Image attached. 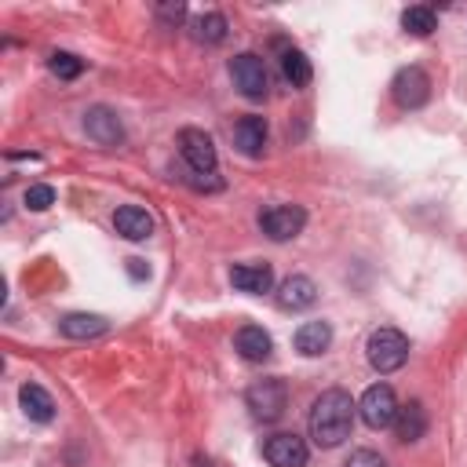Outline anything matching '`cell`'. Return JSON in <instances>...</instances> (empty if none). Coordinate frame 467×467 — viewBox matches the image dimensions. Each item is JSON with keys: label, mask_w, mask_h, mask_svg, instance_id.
<instances>
[{"label": "cell", "mask_w": 467, "mask_h": 467, "mask_svg": "<svg viewBox=\"0 0 467 467\" xmlns=\"http://www.w3.org/2000/svg\"><path fill=\"white\" fill-rule=\"evenodd\" d=\"M354 412H358V405L350 401L347 390H339V387L321 390V394L314 398L310 420H306L314 445H317V449H336V445H343V441L350 438V431H354Z\"/></svg>", "instance_id": "6da1fadb"}, {"label": "cell", "mask_w": 467, "mask_h": 467, "mask_svg": "<svg viewBox=\"0 0 467 467\" xmlns=\"http://www.w3.org/2000/svg\"><path fill=\"white\" fill-rule=\"evenodd\" d=\"M365 354H368V365H372L376 372H394V368H401L405 358H409V339H405V332L383 325V328H376V332L368 336Z\"/></svg>", "instance_id": "7a4b0ae2"}, {"label": "cell", "mask_w": 467, "mask_h": 467, "mask_svg": "<svg viewBox=\"0 0 467 467\" xmlns=\"http://www.w3.org/2000/svg\"><path fill=\"white\" fill-rule=\"evenodd\" d=\"M244 405H248L252 416L263 420V423L281 420L285 409H288V387H285V379H277V376H270V379H255V383L244 390Z\"/></svg>", "instance_id": "3957f363"}, {"label": "cell", "mask_w": 467, "mask_h": 467, "mask_svg": "<svg viewBox=\"0 0 467 467\" xmlns=\"http://www.w3.org/2000/svg\"><path fill=\"white\" fill-rule=\"evenodd\" d=\"M230 80H234V88H237L244 99H252V102H255V99H266V91H270L266 62H263L259 55H252V51L230 58Z\"/></svg>", "instance_id": "277c9868"}, {"label": "cell", "mask_w": 467, "mask_h": 467, "mask_svg": "<svg viewBox=\"0 0 467 467\" xmlns=\"http://www.w3.org/2000/svg\"><path fill=\"white\" fill-rule=\"evenodd\" d=\"M358 412H361V420H365L372 431H383V427H390L394 416H398V398H394V390H390L387 383H372V387L361 394Z\"/></svg>", "instance_id": "5b68a950"}, {"label": "cell", "mask_w": 467, "mask_h": 467, "mask_svg": "<svg viewBox=\"0 0 467 467\" xmlns=\"http://www.w3.org/2000/svg\"><path fill=\"white\" fill-rule=\"evenodd\" d=\"M179 153H182V161L190 164V171L193 175H215V146H212V139L201 131V128H182L179 131Z\"/></svg>", "instance_id": "8992f818"}, {"label": "cell", "mask_w": 467, "mask_h": 467, "mask_svg": "<svg viewBox=\"0 0 467 467\" xmlns=\"http://www.w3.org/2000/svg\"><path fill=\"white\" fill-rule=\"evenodd\" d=\"M263 456H266L270 467H306L310 449H306V441H303L299 434L277 431V434H270V438L263 441Z\"/></svg>", "instance_id": "52a82bcc"}, {"label": "cell", "mask_w": 467, "mask_h": 467, "mask_svg": "<svg viewBox=\"0 0 467 467\" xmlns=\"http://www.w3.org/2000/svg\"><path fill=\"white\" fill-rule=\"evenodd\" d=\"M259 226L270 241H288L306 226V212L299 204H270L266 212H259Z\"/></svg>", "instance_id": "ba28073f"}, {"label": "cell", "mask_w": 467, "mask_h": 467, "mask_svg": "<svg viewBox=\"0 0 467 467\" xmlns=\"http://www.w3.org/2000/svg\"><path fill=\"white\" fill-rule=\"evenodd\" d=\"M390 95H394V102H398L401 109H416V106L427 102V95H431V80H427V73H423L420 66H405V69L394 73Z\"/></svg>", "instance_id": "9c48e42d"}, {"label": "cell", "mask_w": 467, "mask_h": 467, "mask_svg": "<svg viewBox=\"0 0 467 467\" xmlns=\"http://www.w3.org/2000/svg\"><path fill=\"white\" fill-rule=\"evenodd\" d=\"M84 131H88V139H95L99 146H117V142L124 139V124H120V117H117L109 106H91V109L84 113Z\"/></svg>", "instance_id": "30bf717a"}, {"label": "cell", "mask_w": 467, "mask_h": 467, "mask_svg": "<svg viewBox=\"0 0 467 467\" xmlns=\"http://www.w3.org/2000/svg\"><path fill=\"white\" fill-rule=\"evenodd\" d=\"M230 285L237 292H248V296H263L274 288V270L270 263H237L230 270Z\"/></svg>", "instance_id": "8fae6325"}, {"label": "cell", "mask_w": 467, "mask_h": 467, "mask_svg": "<svg viewBox=\"0 0 467 467\" xmlns=\"http://www.w3.org/2000/svg\"><path fill=\"white\" fill-rule=\"evenodd\" d=\"M234 146L244 153V157H259L266 150V120L248 113L234 124Z\"/></svg>", "instance_id": "7c38bea8"}, {"label": "cell", "mask_w": 467, "mask_h": 467, "mask_svg": "<svg viewBox=\"0 0 467 467\" xmlns=\"http://www.w3.org/2000/svg\"><path fill=\"white\" fill-rule=\"evenodd\" d=\"M113 226L128 241H146L153 234V215L146 208H139V204H124V208L113 212Z\"/></svg>", "instance_id": "4fadbf2b"}, {"label": "cell", "mask_w": 467, "mask_h": 467, "mask_svg": "<svg viewBox=\"0 0 467 467\" xmlns=\"http://www.w3.org/2000/svg\"><path fill=\"white\" fill-rule=\"evenodd\" d=\"M234 350L244 358V361H266L270 350H274V339L266 328L259 325H241L237 336H234Z\"/></svg>", "instance_id": "5bb4252c"}, {"label": "cell", "mask_w": 467, "mask_h": 467, "mask_svg": "<svg viewBox=\"0 0 467 467\" xmlns=\"http://www.w3.org/2000/svg\"><path fill=\"white\" fill-rule=\"evenodd\" d=\"M314 299H317V285H314L306 274H292V277L281 281L277 303H281L285 310H306V306H314Z\"/></svg>", "instance_id": "9a60e30c"}, {"label": "cell", "mask_w": 467, "mask_h": 467, "mask_svg": "<svg viewBox=\"0 0 467 467\" xmlns=\"http://www.w3.org/2000/svg\"><path fill=\"white\" fill-rule=\"evenodd\" d=\"M332 347V325L328 321H303L296 328V350L303 358H317Z\"/></svg>", "instance_id": "2e32d148"}, {"label": "cell", "mask_w": 467, "mask_h": 467, "mask_svg": "<svg viewBox=\"0 0 467 467\" xmlns=\"http://www.w3.org/2000/svg\"><path fill=\"white\" fill-rule=\"evenodd\" d=\"M18 401H22V412H26L33 423H51V420H55V401H51V394H47L40 383H22Z\"/></svg>", "instance_id": "e0dca14e"}, {"label": "cell", "mask_w": 467, "mask_h": 467, "mask_svg": "<svg viewBox=\"0 0 467 467\" xmlns=\"http://www.w3.org/2000/svg\"><path fill=\"white\" fill-rule=\"evenodd\" d=\"M394 431L401 441H420L427 434V409L420 401H409V405H398V416H394Z\"/></svg>", "instance_id": "ac0fdd59"}, {"label": "cell", "mask_w": 467, "mask_h": 467, "mask_svg": "<svg viewBox=\"0 0 467 467\" xmlns=\"http://www.w3.org/2000/svg\"><path fill=\"white\" fill-rule=\"evenodd\" d=\"M58 328H62V336H69V339H95V336H102V332L109 328V321H106L102 314H66V317L58 321Z\"/></svg>", "instance_id": "d6986e66"}, {"label": "cell", "mask_w": 467, "mask_h": 467, "mask_svg": "<svg viewBox=\"0 0 467 467\" xmlns=\"http://www.w3.org/2000/svg\"><path fill=\"white\" fill-rule=\"evenodd\" d=\"M281 73H285V80H288L292 88H306L310 77H314L310 58H306L303 51H296V47H288V51L281 55Z\"/></svg>", "instance_id": "ffe728a7"}, {"label": "cell", "mask_w": 467, "mask_h": 467, "mask_svg": "<svg viewBox=\"0 0 467 467\" xmlns=\"http://www.w3.org/2000/svg\"><path fill=\"white\" fill-rule=\"evenodd\" d=\"M401 26H405V33H412V36H427V33H434V26H438L434 7H427V4L405 7V11H401Z\"/></svg>", "instance_id": "44dd1931"}, {"label": "cell", "mask_w": 467, "mask_h": 467, "mask_svg": "<svg viewBox=\"0 0 467 467\" xmlns=\"http://www.w3.org/2000/svg\"><path fill=\"white\" fill-rule=\"evenodd\" d=\"M193 36H197L201 44H219V40L226 36V18H223L219 11L201 15V18L193 22Z\"/></svg>", "instance_id": "7402d4cb"}, {"label": "cell", "mask_w": 467, "mask_h": 467, "mask_svg": "<svg viewBox=\"0 0 467 467\" xmlns=\"http://www.w3.org/2000/svg\"><path fill=\"white\" fill-rule=\"evenodd\" d=\"M47 66H51V73H55L58 80H73V77H80V69H84V62H80L77 55H69V51H55Z\"/></svg>", "instance_id": "603a6c76"}, {"label": "cell", "mask_w": 467, "mask_h": 467, "mask_svg": "<svg viewBox=\"0 0 467 467\" xmlns=\"http://www.w3.org/2000/svg\"><path fill=\"white\" fill-rule=\"evenodd\" d=\"M51 204H55V190H51L47 182H36V186L26 190V208H33V212H47Z\"/></svg>", "instance_id": "cb8c5ba5"}, {"label": "cell", "mask_w": 467, "mask_h": 467, "mask_svg": "<svg viewBox=\"0 0 467 467\" xmlns=\"http://www.w3.org/2000/svg\"><path fill=\"white\" fill-rule=\"evenodd\" d=\"M343 467H387V463H383V456L372 452V449H354Z\"/></svg>", "instance_id": "d4e9b609"}, {"label": "cell", "mask_w": 467, "mask_h": 467, "mask_svg": "<svg viewBox=\"0 0 467 467\" xmlns=\"http://www.w3.org/2000/svg\"><path fill=\"white\" fill-rule=\"evenodd\" d=\"M157 18H164L168 26H179V22L186 18V4H182V0H175V4H161V7H157Z\"/></svg>", "instance_id": "484cf974"}, {"label": "cell", "mask_w": 467, "mask_h": 467, "mask_svg": "<svg viewBox=\"0 0 467 467\" xmlns=\"http://www.w3.org/2000/svg\"><path fill=\"white\" fill-rule=\"evenodd\" d=\"M128 270H131V277H142V274H146L142 259H128Z\"/></svg>", "instance_id": "4316f807"}]
</instances>
